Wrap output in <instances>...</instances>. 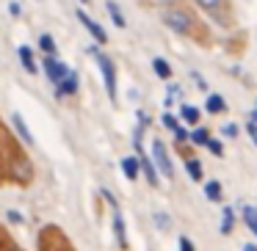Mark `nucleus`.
I'll list each match as a JSON object with an SVG mask.
<instances>
[{"mask_svg":"<svg viewBox=\"0 0 257 251\" xmlns=\"http://www.w3.org/2000/svg\"><path fill=\"white\" fill-rule=\"evenodd\" d=\"M89 53L94 56L97 67H100V72H102V80H105V91H108V97H111V100L116 102V67H113V61L105 56V53L97 50V47H91Z\"/></svg>","mask_w":257,"mask_h":251,"instance_id":"1","label":"nucleus"},{"mask_svg":"<svg viewBox=\"0 0 257 251\" xmlns=\"http://www.w3.org/2000/svg\"><path fill=\"white\" fill-rule=\"evenodd\" d=\"M163 23H166L172 31H177V34H191V31H194V20H191V14L185 12V9H177V6L163 12Z\"/></svg>","mask_w":257,"mask_h":251,"instance_id":"2","label":"nucleus"},{"mask_svg":"<svg viewBox=\"0 0 257 251\" xmlns=\"http://www.w3.org/2000/svg\"><path fill=\"white\" fill-rule=\"evenodd\" d=\"M152 166H158V171H161L163 177H172L174 174V166H172V160H169L166 144H163L161 138L152 141Z\"/></svg>","mask_w":257,"mask_h":251,"instance_id":"3","label":"nucleus"},{"mask_svg":"<svg viewBox=\"0 0 257 251\" xmlns=\"http://www.w3.org/2000/svg\"><path fill=\"white\" fill-rule=\"evenodd\" d=\"M42 67H45V75H47V80H50L53 86H58L69 72H72V69H69L67 64H61L56 56H45V64H42Z\"/></svg>","mask_w":257,"mask_h":251,"instance_id":"4","label":"nucleus"},{"mask_svg":"<svg viewBox=\"0 0 257 251\" xmlns=\"http://www.w3.org/2000/svg\"><path fill=\"white\" fill-rule=\"evenodd\" d=\"M78 20L83 23V28L89 31L91 36H94V42H97V45H105V42H108V34L102 31V25H100V23H94V20H91L86 12H78Z\"/></svg>","mask_w":257,"mask_h":251,"instance_id":"5","label":"nucleus"},{"mask_svg":"<svg viewBox=\"0 0 257 251\" xmlns=\"http://www.w3.org/2000/svg\"><path fill=\"white\" fill-rule=\"evenodd\" d=\"M113 210V234H116V245L119 248H127V229H124V218L119 212V207H111Z\"/></svg>","mask_w":257,"mask_h":251,"instance_id":"6","label":"nucleus"},{"mask_svg":"<svg viewBox=\"0 0 257 251\" xmlns=\"http://www.w3.org/2000/svg\"><path fill=\"white\" fill-rule=\"evenodd\" d=\"M139 166H141V171H144V177H147V182L152 185V188H158V171H155V166H152V160L144 155V149H139Z\"/></svg>","mask_w":257,"mask_h":251,"instance_id":"7","label":"nucleus"},{"mask_svg":"<svg viewBox=\"0 0 257 251\" xmlns=\"http://www.w3.org/2000/svg\"><path fill=\"white\" fill-rule=\"evenodd\" d=\"M75 91H78V72H69L67 78L56 86V97H69V94H75Z\"/></svg>","mask_w":257,"mask_h":251,"instance_id":"8","label":"nucleus"},{"mask_svg":"<svg viewBox=\"0 0 257 251\" xmlns=\"http://www.w3.org/2000/svg\"><path fill=\"white\" fill-rule=\"evenodd\" d=\"M12 122H14V127H17V133H20V138L25 141L28 146H34V135H31V127L25 124V119L20 116V113H14L12 116Z\"/></svg>","mask_w":257,"mask_h":251,"instance_id":"9","label":"nucleus"},{"mask_svg":"<svg viewBox=\"0 0 257 251\" xmlns=\"http://www.w3.org/2000/svg\"><path fill=\"white\" fill-rule=\"evenodd\" d=\"M17 53H20V61H23V67L28 69L31 75H36V72H39V67H36V61H34V53H31V47H25V45H23Z\"/></svg>","mask_w":257,"mask_h":251,"instance_id":"10","label":"nucleus"},{"mask_svg":"<svg viewBox=\"0 0 257 251\" xmlns=\"http://www.w3.org/2000/svg\"><path fill=\"white\" fill-rule=\"evenodd\" d=\"M122 171H124V177H127V179H139V174H141L139 157H124V160H122Z\"/></svg>","mask_w":257,"mask_h":251,"instance_id":"11","label":"nucleus"},{"mask_svg":"<svg viewBox=\"0 0 257 251\" xmlns=\"http://www.w3.org/2000/svg\"><path fill=\"white\" fill-rule=\"evenodd\" d=\"M205 108H207V113H224L227 111V102H224L221 94H210L205 100Z\"/></svg>","mask_w":257,"mask_h":251,"instance_id":"12","label":"nucleus"},{"mask_svg":"<svg viewBox=\"0 0 257 251\" xmlns=\"http://www.w3.org/2000/svg\"><path fill=\"white\" fill-rule=\"evenodd\" d=\"M105 9H108V14H111V20H113V25H116V28H124V14H122V9L116 6V3H113V0H108L105 3Z\"/></svg>","mask_w":257,"mask_h":251,"instance_id":"13","label":"nucleus"},{"mask_svg":"<svg viewBox=\"0 0 257 251\" xmlns=\"http://www.w3.org/2000/svg\"><path fill=\"white\" fill-rule=\"evenodd\" d=\"M152 69H155V75H158L161 80H169V78H172V67H169L166 58H155V61H152Z\"/></svg>","mask_w":257,"mask_h":251,"instance_id":"14","label":"nucleus"},{"mask_svg":"<svg viewBox=\"0 0 257 251\" xmlns=\"http://www.w3.org/2000/svg\"><path fill=\"white\" fill-rule=\"evenodd\" d=\"M205 196L210 201H221L224 190H221V182H216V179H210V182H205Z\"/></svg>","mask_w":257,"mask_h":251,"instance_id":"15","label":"nucleus"},{"mask_svg":"<svg viewBox=\"0 0 257 251\" xmlns=\"http://www.w3.org/2000/svg\"><path fill=\"white\" fill-rule=\"evenodd\" d=\"M180 119H183L185 124H196V122H199V108L183 105V108H180Z\"/></svg>","mask_w":257,"mask_h":251,"instance_id":"16","label":"nucleus"},{"mask_svg":"<svg viewBox=\"0 0 257 251\" xmlns=\"http://www.w3.org/2000/svg\"><path fill=\"white\" fill-rule=\"evenodd\" d=\"M185 171H188V177L194 179V182H199L202 179V163L196 160V157H188V160H185Z\"/></svg>","mask_w":257,"mask_h":251,"instance_id":"17","label":"nucleus"},{"mask_svg":"<svg viewBox=\"0 0 257 251\" xmlns=\"http://www.w3.org/2000/svg\"><path fill=\"white\" fill-rule=\"evenodd\" d=\"M235 226V210L232 207H224V215H221V234H229Z\"/></svg>","mask_w":257,"mask_h":251,"instance_id":"18","label":"nucleus"},{"mask_svg":"<svg viewBox=\"0 0 257 251\" xmlns=\"http://www.w3.org/2000/svg\"><path fill=\"white\" fill-rule=\"evenodd\" d=\"M39 47H42L45 56H56V39H53L50 34H42L39 36Z\"/></svg>","mask_w":257,"mask_h":251,"instance_id":"19","label":"nucleus"},{"mask_svg":"<svg viewBox=\"0 0 257 251\" xmlns=\"http://www.w3.org/2000/svg\"><path fill=\"white\" fill-rule=\"evenodd\" d=\"M243 221H246V226L257 234V207H251V204L243 207Z\"/></svg>","mask_w":257,"mask_h":251,"instance_id":"20","label":"nucleus"},{"mask_svg":"<svg viewBox=\"0 0 257 251\" xmlns=\"http://www.w3.org/2000/svg\"><path fill=\"white\" fill-rule=\"evenodd\" d=\"M191 144H205L207 146V141H210V130H205V127H196L194 133H191Z\"/></svg>","mask_w":257,"mask_h":251,"instance_id":"21","label":"nucleus"},{"mask_svg":"<svg viewBox=\"0 0 257 251\" xmlns=\"http://www.w3.org/2000/svg\"><path fill=\"white\" fill-rule=\"evenodd\" d=\"M205 12H210V14H216V12H221L224 9V0H196Z\"/></svg>","mask_w":257,"mask_h":251,"instance_id":"22","label":"nucleus"},{"mask_svg":"<svg viewBox=\"0 0 257 251\" xmlns=\"http://www.w3.org/2000/svg\"><path fill=\"white\" fill-rule=\"evenodd\" d=\"M207 149H210L216 157H221V155H224V146H221V141H216V138H210V141H207Z\"/></svg>","mask_w":257,"mask_h":251,"instance_id":"23","label":"nucleus"},{"mask_svg":"<svg viewBox=\"0 0 257 251\" xmlns=\"http://www.w3.org/2000/svg\"><path fill=\"white\" fill-rule=\"evenodd\" d=\"M6 218L12 223H25V215H23V212H17V210H6Z\"/></svg>","mask_w":257,"mask_h":251,"instance_id":"24","label":"nucleus"},{"mask_svg":"<svg viewBox=\"0 0 257 251\" xmlns=\"http://www.w3.org/2000/svg\"><path fill=\"white\" fill-rule=\"evenodd\" d=\"M221 133H224V138H235L238 135V124H224Z\"/></svg>","mask_w":257,"mask_h":251,"instance_id":"25","label":"nucleus"},{"mask_svg":"<svg viewBox=\"0 0 257 251\" xmlns=\"http://www.w3.org/2000/svg\"><path fill=\"white\" fill-rule=\"evenodd\" d=\"M163 124H166V127H169V130H172V133H174V130H177V127H180V124H177V119H174V116H172V113H163Z\"/></svg>","mask_w":257,"mask_h":251,"instance_id":"26","label":"nucleus"},{"mask_svg":"<svg viewBox=\"0 0 257 251\" xmlns=\"http://www.w3.org/2000/svg\"><path fill=\"white\" fill-rule=\"evenodd\" d=\"M174 138H177V144H183V141L191 138V133H188L185 127H177V130H174Z\"/></svg>","mask_w":257,"mask_h":251,"instance_id":"27","label":"nucleus"},{"mask_svg":"<svg viewBox=\"0 0 257 251\" xmlns=\"http://www.w3.org/2000/svg\"><path fill=\"white\" fill-rule=\"evenodd\" d=\"M180 251H196L194 243H191V237H180Z\"/></svg>","mask_w":257,"mask_h":251,"instance_id":"28","label":"nucleus"},{"mask_svg":"<svg viewBox=\"0 0 257 251\" xmlns=\"http://www.w3.org/2000/svg\"><path fill=\"white\" fill-rule=\"evenodd\" d=\"M246 133L251 135V141L257 144V122H249V127H246Z\"/></svg>","mask_w":257,"mask_h":251,"instance_id":"29","label":"nucleus"},{"mask_svg":"<svg viewBox=\"0 0 257 251\" xmlns=\"http://www.w3.org/2000/svg\"><path fill=\"white\" fill-rule=\"evenodd\" d=\"M155 221H158V226H161V229H166V226H169V218L163 215V212H158V215H155Z\"/></svg>","mask_w":257,"mask_h":251,"instance_id":"30","label":"nucleus"},{"mask_svg":"<svg viewBox=\"0 0 257 251\" xmlns=\"http://www.w3.org/2000/svg\"><path fill=\"white\" fill-rule=\"evenodd\" d=\"M9 12H12L14 17H20V3H12V6H9Z\"/></svg>","mask_w":257,"mask_h":251,"instance_id":"31","label":"nucleus"},{"mask_svg":"<svg viewBox=\"0 0 257 251\" xmlns=\"http://www.w3.org/2000/svg\"><path fill=\"white\" fill-rule=\"evenodd\" d=\"M243 251H257V245H254V243H246V245H243Z\"/></svg>","mask_w":257,"mask_h":251,"instance_id":"32","label":"nucleus"},{"mask_svg":"<svg viewBox=\"0 0 257 251\" xmlns=\"http://www.w3.org/2000/svg\"><path fill=\"white\" fill-rule=\"evenodd\" d=\"M251 122H257V108H254V113H251Z\"/></svg>","mask_w":257,"mask_h":251,"instance_id":"33","label":"nucleus"},{"mask_svg":"<svg viewBox=\"0 0 257 251\" xmlns=\"http://www.w3.org/2000/svg\"><path fill=\"white\" fill-rule=\"evenodd\" d=\"M12 251H23V248H12Z\"/></svg>","mask_w":257,"mask_h":251,"instance_id":"34","label":"nucleus"},{"mask_svg":"<svg viewBox=\"0 0 257 251\" xmlns=\"http://www.w3.org/2000/svg\"><path fill=\"white\" fill-rule=\"evenodd\" d=\"M80 3H89V0H80Z\"/></svg>","mask_w":257,"mask_h":251,"instance_id":"35","label":"nucleus"}]
</instances>
